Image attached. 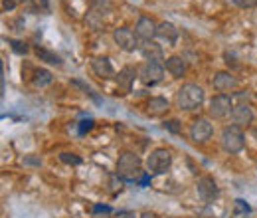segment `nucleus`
<instances>
[{
  "instance_id": "1",
  "label": "nucleus",
  "mask_w": 257,
  "mask_h": 218,
  "mask_svg": "<svg viewBox=\"0 0 257 218\" xmlns=\"http://www.w3.org/2000/svg\"><path fill=\"white\" fill-rule=\"evenodd\" d=\"M117 175L123 181H141L143 179V171H141V159L139 155L131 153V151H125L121 153L119 161H117Z\"/></svg>"
},
{
  "instance_id": "2",
  "label": "nucleus",
  "mask_w": 257,
  "mask_h": 218,
  "mask_svg": "<svg viewBox=\"0 0 257 218\" xmlns=\"http://www.w3.org/2000/svg\"><path fill=\"white\" fill-rule=\"evenodd\" d=\"M204 101V89L196 83H184L178 91H176V105L184 111L200 107Z\"/></svg>"
},
{
  "instance_id": "3",
  "label": "nucleus",
  "mask_w": 257,
  "mask_h": 218,
  "mask_svg": "<svg viewBox=\"0 0 257 218\" xmlns=\"http://www.w3.org/2000/svg\"><path fill=\"white\" fill-rule=\"evenodd\" d=\"M245 145V137L237 125H229L222 131V147L227 153H239Z\"/></svg>"
},
{
  "instance_id": "4",
  "label": "nucleus",
  "mask_w": 257,
  "mask_h": 218,
  "mask_svg": "<svg viewBox=\"0 0 257 218\" xmlns=\"http://www.w3.org/2000/svg\"><path fill=\"white\" fill-rule=\"evenodd\" d=\"M170 163H172V155L168 149H155L151 155H149V171L153 175H162L170 169Z\"/></svg>"
},
{
  "instance_id": "5",
  "label": "nucleus",
  "mask_w": 257,
  "mask_h": 218,
  "mask_svg": "<svg viewBox=\"0 0 257 218\" xmlns=\"http://www.w3.org/2000/svg\"><path fill=\"white\" fill-rule=\"evenodd\" d=\"M113 40L117 42V46L125 52H135L137 48H141L139 36L131 30V28H117L113 32Z\"/></svg>"
},
{
  "instance_id": "6",
  "label": "nucleus",
  "mask_w": 257,
  "mask_h": 218,
  "mask_svg": "<svg viewBox=\"0 0 257 218\" xmlns=\"http://www.w3.org/2000/svg\"><path fill=\"white\" fill-rule=\"evenodd\" d=\"M139 77L145 85H157L162 81L164 77V68L159 64V62H147L141 66L139 70Z\"/></svg>"
},
{
  "instance_id": "7",
  "label": "nucleus",
  "mask_w": 257,
  "mask_h": 218,
  "mask_svg": "<svg viewBox=\"0 0 257 218\" xmlns=\"http://www.w3.org/2000/svg\"><path fill=\"white\" fill-rule=\"evenodd\" d=\"M229 109H231V97L229 95H216L212 101H210V107H208V111L214 119H224L227 113H229Z\"/></svg>"
},
{
  "instance_id": "8",
  "label": "nucleus",
  "mask_w": 257,
  "mask_h": 218,
  "mask_svg": "<svg viewBox=\"0 0 257 218\" xmlns=\"http://www.w3.org/2000/svg\"><path fill=\"white\" fill-rule=\"evenodd\" d=\"M212 133H214V127H212V123H210L208 119H204V117L196 119V121L192 123V127H190V137H192V141H196V143L208 141V139L212 137Z\"/></svg>"
},
{
  "instance_id": "9",
  "label": "nucleus",
  "mask_w": 257,
  "mask_h": 218,
  "mask_svg": "<svg viewBox=\"0 0 257 218\" xmlns=\"http://www.w3.org/2000/svg\"><path fill=\"white\" fill-rule=\"evenodd\" d=\"M157 30H159L157 22H155L153 18H149V16H141L139 22H137V26H135V34H137L143 42H151V40L157 36Z\"/></svg>"
},
{
  "instance_id": "10",
  "label": "nucleus",
  "mask_w": 257,
  "mask_h": 218,
  "mask_svg": "<svg viewBox=\"0 0 257 218\" xmlns=\"http://www.w3.org/2000/svg\"><path fill=\"white\" fill-rule=\"evenodd\" d=\"M198 194H200L206 202H212L214 198H218L220 188H218V184H216L214 179H210V177H202V179L198 181Z\"/></svg>"
},
{
  "instance_id": "11",
  "label": "nucleus",
  "mask_w": 257,
  "mask_h": 218,
  "mask_svg": "<svg viewBox=\"0 0 257 218\" xmlns=\"http://www.w3.org/2000/svg\"><path fill=\"white\" fill-rule=\"evenodd\" d=\"M231 119H233V123H235L237 127L249 125V123L253 121V111H251V107H249L247 103L235 105V107L231 109Z\"/></svg>"
},
{
  "instance_id": "12",
  "label": "nucleus",
  "mask_w": 257,
  "mask_h": 218,
  "mask_svg": "<svg viewBox=\"0 0 257 218\" xmlns=\"http://www.w3.org/2000/svg\"><path fill=\"white\" fill-rule=\"evenodd\" d=\"M91 70L95 72V75H99V77H103V79H109V77L115 75V70H113L109 58H101V56H99V58H93V60H91Z\"/></svg>"
},
{
  "instance_id": "13",
  "label": "nucleus",
  "mask_w": 257,
  "mask_h": 218,
  "mask_svg": "<svg viewBox=\"0 0 257 218\" xmlns=\"http://www.w3.org/2000/svg\"><path fill=\"white\" fill-rule=\"evenodd\" d=\"M135 77H137V72H135V68H131V66H125V68L119 72V75H117V85L123 89V93L131 91Z\"/></svg>"
},
{
  "instance_id": "14",
  "label": "nucleus",
  "mask_w": 257,
  "mask_h": 218,
  "mask_svg": "<svg viewBox=\"0 0 257 218\" xmlns=\"http://www.w3.org/2000/svg\"><path fill=\"white\" fill-rule=\"evenodd\" d=\"M178 28L174 26V24H170V22H162V24H159V30H157V38H161V40H164L166 44H176V40H178Z\"/></svg>"
},
{
  "instance_id": "15",
  "label": "nucleus",
  "mask_w": 257,
  "mask_h": 218,
  "mask_svg": "<svg viewBox=\"0 0 257 218\" xmlns=\"http://www.w3.org/2000/svg\"><path fill=\"white\" fill-rule=\"evenodd\" d=\"M141 52L149 62H159L161 64V60H162V48L159 44H155L153 40L151 42H141Z\"/></svg>"
},
{
  "instance_id": "16",
  "label": "nucleus",
  "mask_w": 257,
  "mask_h": 218,
  "mask_svg": "<svg viewBox=\"0 0 257 218\" xmlns=\"http://www.w3.org/2000/svg\"><path fill=\"white\" fill-rule=\"evenodd\" d=\"M235 85H237L235 77H233L231 73H227V72H220V73L214 75V87H216L218 91H225V89L235 87Z\"/></svg>"
},
{
  "instance_id": "17",
  "label": "nucleus",
  "mask_w": 257,
  "mask_h": 218,
  "mask_svg": "<svg viewBox=\"0 0 257 218\" xmlns=\"http://www.w3.org/2000/svg\"><path fill=\"white\" fill-rule=\"evenodd\" d=\"M166 70H168L174 77H182L184 72H186V64H184V60H182L180 56H170V58L166 60Z\"/></svg>"
},
{
  "instance_id": "18",
  "label": "nucleus",
  "mask_w": 257,
  "mask_h": 218,
  "mask_svg": "<svg viewBox=\"0 0 257 218\" xmlns=\"http://www.w3.org/2000/svg\"><path fill=\"white\" fill-rule=\"evenodd\" d=\"M166 109H168V101L164 97H151L149 99V113L162 115V113H166Z\"/></svg>"
},
{
  "instance_id": "19",
  "label": "nucleus",
  "mask_w": 257,
  "mask_h": 218,
  "mask_svg": "<svg viewBox=\"0 0 257 218\" xmlns=\"http://www.w3.org/2000/svg\"><path fill=\"white\" fill-rule=\"evenodd\" d=\"M54 81V75H52V72H48V70H38L36 73H34V77H32V83L36 85V87H46V85H50Z\"/></svg>"
},
{
  "instance_id": "20",
  "label": "nucleus",
  "mask_w": 257,
  "mask_h": 218,
  "mask_svg": "<svg viewBox=\"0 0 257 218\" xmlns=\"http://www.w3.org/2000/svg\"><path fill=\"white\" fill-rule=\"evenodd\" d=\"M36 56L40 58V60H44V62H48V64H56V66H62V60H60V56L58 54H54V52H50V50H46V48H36Z\"/></svg>"
},
{
  "instance_id": "21",
  "label": "nucleus",
  "mask_w": 257,
  "mask_h": 218,
  "mask_svg": "<svg viewBox=\"0 0 257 218\" xmlns=\"http://www.w3.org/2000/svg\"><path fill=\"white\" fill-rule=\"evenodd\" d=\"M10 48H12L16 54H20V56H26V54H28V46L22 44V42H18V40H10Z\"/></svg>"
},
{
  "instance_id": "22",
  "label": "nucleus",
  "mask_w": 257,
  "mask_h": 218,
  "mask_svg": "<svg viewBox=\"0 0 257 218\" xmlns=\"http://www.w3.org/2000/svg\"><path fill=\"white\" fill-rule=\"evenodd\" d=\"M60 159H62L64 163H67V165H79V163H81V157H77V155H73V153H62Z\"/></svg>"
},
{
  "instance_id": "23",
  "label": "nucleus",
  "mask_w": 257,
  "mask_h": 218,
  "mask_svg": "<svg viewBox=\"0 0 257 218\" xmlns=\"http://www.w3.org/2000/svg\"><path fill=\"white\" fill-rule=\"evenodd\" d=\"M247 212H251V206H249L245 200L237 198V200H235V214H247Z\"/></svg>"
},
{
  "instance_id": "24",
  "label": "nucleus",
  "mask_w": 257,
  "mask_h": 218,
  "mask_svg": "<svg viewBox=\"0 0 257 218\" xmlns=\"http://www.w3.org/2000/svg\"><path fill=\"white\" fill-rule=\"evenodd\" d=\"M93 129V119H83V121H79V135H85V133H89Z\"/></svg>"
},
{
  "instance_id": "25",
  "label": "nucleus",
  "mask_w": 257,
  "mask_h": 218,
  "mask_svg": "<svg viewBox=\"0 0 257 218\" xmlns=\"http://www.w3.org/2000/svg\"><path fill=\"white\" fill-rule=\"evenodd\" d=\"M164 129H168L170 133H180V123L176 119H168L164 121Z\"/></svg>"
},
{
  "instance_id": "26",
  "label": "nucleus",
  "mask_w": 257,
  "mask_h": 218,
  "mask_svg": "<svg viewBox=\"0 0 257 218\" xmlns=\"http://www.w3.org/2000/svg\"><path fill=\"white\" fill-rule=\"evenodd\" d=\"M231 2L239 8H253L257 4V0H231Z\"/></svg>"
},
{
  "instance_id": "27",
  "label": "nucleus",
  "mask_w": 257,
  "mask_h": 218,
  "mask_svg": "<svg viewBox=\"0 0 257 218\" xmlns=\"http://www.w3.org/2000/svg\"><path fill=\"white\" fill-rule=\"evenodd\" d=\"M99 212L109 214V212H111V206H105V204H95V206H93V214H99Z\"/></svg>"
},
{
  "instance_id": "28",
  "label": "nucleus",
  "mask_w": 257,
  "mask_h": 218,
  "mask_svg": "<svg viewBox=\"0 0 257 218\" xmlns=\"http://www.w3.org/2000/svg\"><path fill=\"white\" fill-rule=\"evenodd\" d=\"M16 4H18L16 0H4V10H12Z\"/></svg>"
},
{
  "instance_id": "29",
  "label": "nucleus",
  "mask_w": 257,
  "mask_h": 218,
  "mask_svg": "<svg viewBox=\"0 0 257 218\" xmlns=\"http://www.w3.org/2000/svg\"><path fill=\"white\" fill-rule=\"evenodd\" d=\"M117 218H135V214L133 212H119Z\"/></svg>"
},
{
  "instance_id": "30",
  "label": "nucleus",
  "mask_w": 257,
  "mask_h": 218,
  "mask_svg": "<svg viewBox=\"0 0 257 218\" xmlns=\"http://www.w3.org/2000/svg\"><path fill=\"white\" fill-rule=\"evenodd\" d=\"M149 182H151V175H143V179H141V184H143V186H147Z\"/></svg>"
},
{
  "instance_id": "31",
  "label": "nucleus",
  "mask_w": 257,
  "mask_h": 218,
  "mask_svg": "<svg viewBox=\"0 0 257 218\" xmlns=\"http://www.w3.org/2000/svg\"><path fill=\"white\" fill-rule=\"evenodd\" d=\"M145 218H157L155 214H145Z\"/></svg>"
},
{
  "instance_id": "32",
  "label": "nucleus",
  "mask_w": 257,
  "mask_h": 218,
  "mask_svg": "<svg viewBox=\"0 0 257 218\" xmlns=\"http://www.w3.org/2000/svg\"><path fill=\"white\" fill-rule=\"evenodd\" d=\"M16 2H30V0H16Z\"/></svg>"
},
{
  "instance_id": "33",
  "label": "nucleus",
  "mask_w": 257,
  "mask_h": 218,
  "mask_svg": "<svg viewBox=\"0 0 257 218\" xmlns=\"http://www.w3.org/2000/svg\"><path fill=\"white\" fill-rule=\"evenodd\" d=\"M103 218H107V216H103Z\"/></svg>"
}]
</instances>
